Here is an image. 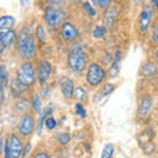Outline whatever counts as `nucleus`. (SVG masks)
I'll return each mask as SVG.
<instances>
[{"label": "nucleus", "mask_w": 158, "mask_h": 158, "mask_svg": "<svg viewBox=\"0 0 158 158\" xmlns=\"http://www.w3.org/2000/svg\"><path fill=\"white\" fill-rule=\"evenodd\" d=\"M157 13H158V8H157Z\"/></svg>", "instance_id": "obj_43"}, {"label": "nucleus", "mask_w": 158, "mask_h": 158, "mask_svg": "<svg viewBox=\"0 0 158 158\" xmlns=\"http://www.w3.org/2000/svg\"><path fill=\"white\" fill-rule=\"evenodd\" d=\"M103 12H104V17L103 19H104L107 31H112V29L116 27V21H117V16H118V7L111 3Z\"/></svg>", "instance_id": "obj_11"}, {"label": "nucleus", "mask_w": 158, "mask_h": 158, "mask_svg": "<svg viewBox=\"0 0 158 158\" xmlns=\"http://www.w3.org/2000/svg\"><path fill=\"white\" fill-rule=\"evenodd\" d=\"M4 145H6V152H4V157L6 158H20V157H23L24 141H23V137L20 136L17 132L9 133L7 140L4 141Z\"/></svg>", "instance_id": "obj_5"}, {"label": "nucleus", "mask_w": 158, "mask_h": 158, "mask_svg": "<svg viewBox=\"0 0 158 158\" xmlns=\"http://www.w3.org/2000/svg\"><path fill=\"white\" fill-rule=\"evenodd\" d=\"M90 2L92 3L94 7L99 8L100 11H104V9L112 3V0H90Z\"/></svg>", "instance_id": "obj_30"}, {"label": "nucleus", "mask_w": 158, "mask_h": 158, "mask_svg": "<svg viewBox=\"0 0 158 158\" xmlns=\"http://www.w3.org/2000/svg\"><path fill=\"white\" fill-rule=\"evenodd\" d=\"M6 50H7L6 46H4V44L2 42V40H0V56H2V54H3L4 52H6Z\"/></svg>", "instance_id": "obj_37"}, {"label": "nucleus", "mask_w": 158, "mask_h": 158, "mask_svg": "<svg viewBox=\"0 0 158 158\" xmlns=\"http://www.w3.org/2000/svg\"><path fill=\"white\" fill-rule=\"evenodd\" d=\"M82 9H83V12H85L86 16H88L90 19H96L98 11H96V8L92 6L91 2H83L82 3Z\"/></svg>", "instance_id": "obj_21"}, {"label": "nucleus", "mask_w": 158, "mask_h": 158, "mask_svg": "<svg viewBox=\"0 0 158 158\" xmlns=\"http://www.w3.org/2000/svg\"><path fill=\"white\" fill-rule=\"evenodd\" d=\"M16 24V19L11 15H4V16L0 17V32L8 31V29H12Z\"/></svg>", "instance_id": "obj_18"}, {"label": "nucleus", "mask_w": 158, "mask_h": 158, "mask_svg": "<svg viewBox=\"0 0 158 158\" xmlns=\"http://www.w3.org/2000/svg\"><path fill=\"white\" fill-rule=\"evenodd\" d=\"M74 110H75V113H77L79 117H82V118H86L87 117V111H86V108H85V106H83L82 103L77 102L75 106H74Z\"/></svg>", "instance_id": "obj_31"}, {"label": "nucleus", "mask_w": 158, "mask_h": 158, "mask_svg": "<svg viewBox=\"0 0 158 158\" xmlns=\"http://www.w3.org/2000/svg\"><path fill=\"white\" fill-rule=\"evenodd\" d=\"M115 88H116V85H115V83H112V82H106V83H103L102 90H100V95H102L103 98L111 95V94L115 91Z\"/></svg>", "instance_id": "obj_26"}, {"label": "nucleus", "mask_w": 158, "mask_h": 158, "mask_svg": "<svg viewBox=\"0 0 158 158\" xmlns=\"http://www.w3.org/2000/svg\"><path fill=\"white\" fill-rule=\"evenodd\" d=\"M16 38H17V32L13 28L8 29V31H4V32H0V40L4 44L6 49L13 48L15 44H16Z\"/></svg>", "instance_id": "obj_16"}, {"label": "nucleus", "mask_w": 158, "mask_h": 158, "mask_svg": "<svg viewBox=\"0 0 158 158\" xmlns=\"http://www.w3.org/2000/svg\"><path fill=\"white\" fill-rule=\"evenodd\" d=\"M29 3V0H20V6L21 7H27Z\"/></svg>", "instance_id": "obj_38"}, {"label": "nucleus", "mask_w": 158, "mask_h": 158, "mask_svg": "<svg viewBox=\"0 0 158 158\" xmlns=\"http://www.w3.org/2000/svg\"><path fill=\"white\" fill-rule=\"evenodd\" d=\"M57 142H58V145H61V146H67L71 142V135L70 133H67V132H59L58 135H57Z\"/></svg>", "instance_id": "obj_24"}, {"label": "nucleus", "mask_w": 158, "mask_h": 158, "mask_svg": "<svg viewBox=\"0 0 158 158\" xmlns=\"http://www.w3.org/2000/svg\"><path fill=\"white\" fill-rule=\"evenodd\" d=\"M113 153H115V146L112 144H106L102 150V158H111L113 157Z\"/></svg>", "instance_id": "obj_29"}, {"label": "nucleus", "mask_w": 158, "mask_h": 158, "mask_svg": "<svg viewBox=\"0 0 158 158\" xmlns=\"http://www.w3.org/2000/svg\"><path fill=\"white\" fill-rule=\"evenodd\" d=\"M34 128H36V116H34V113L27 112V113H23V115L19 117V121L16 125V132L23 138L31 137L34 132Z\"/></svg>", "instance_id": "obj_7"}, {"label": "nucleus", "mask_w": 158, "mask_h": 158, "mask_svg": "<svg viewBox=\"0 0 158 158\" xmlns=\"http://www.w3.org/2000/svg\"><path fill=\"white\" fill-rule=\"evenodd\" d=\"M67 13L63 7L46 6L44 9V21L50 32H57L59 27L66 21Z\"/></svg>", "instance_id": "obj_2"}, {"label": "nucleus", "mask_w": 158, "mask_h": 158, "mask_svg": "<svg viewBox=\"0 0 158 158\" xmlns=\"http://www.w3.org/2000/svg\"><path fill=\"white\" fill-rule=\"evenodd\" d=\"M156 61L158 62V49H157V52H156Z\"/></svg>", "instance_id": "obj_40"}, {"label": "nucleus", "mask_w": 158, "mask_h": 158, "mask_svg": "<svg viewBox=\"0 0 158 158\" xmlns=\"http://www.w3.org/2000/svg\"><path fill=\"white\" fill-rule=\"evenodd\" d=\"M25 90H27V88L23 87V86L16 81V79H13V81L11 82V91H12V94H13L15 98L23 96V94L25 92Z\"/></svg>", "instance_id": "obj_23"}, {"label": "nucleus", "mask_w": 158, "mask_h": 158, "mask_svg": "<svg viewBox=\"0 0 158 158\" xmlns=\"http://www.w3.org/2000/svg\"><path fill=\"white\" fill-rule=\"evenodd\" d=\"M3 146H4V138H3V135H0V156L3 153Z\"/></svg>", "instance_id": "obj_36"}, {"label": "nucleus", "mask_w": 158, "mask_h": 158, "mask_svg": "<svg viewBox=\"0 0 158 158\" xmlns=\"http://www.w3.org/2000/svg\"><path fill=\"white\" fill-rule=\"evenodd\" d=\"M31 102H32V108L34 113H41L42 112V100L41 96L38 95L37 92H33L31 96Z\"/></svg>", "instance_id": "obj_22"}, {"label": "nucleus", "mask_w": 158, "mask_h": 158, "mask_svg": "<svg viewBox=\"0 0 158 158\" xmlns=\"http://www.w3.org/2000/svg\"><path fill=\"white\" fill-rule=\"evenodd\" d=\"M16 53L23 61H33L37 57V44L34 34L28 27H23L17 33L16 38Z\"/></svg>", "instance_id": "obj_1"}, {"label": "nucleus", "mask_w": 158, "mask_h": 158, "mask_svg": "<svg viewBox=\"0 0 158 158\" xmlns=\"http://www.w3.org/2000/svg\"><path fill=\"white\" fill-rule=\"evenodd\" d=\"M120 61H121V52L117 49L115 52V56H113L111 67L108 69V71H107V77L110 79H113L118 75V73H120Z\"/></svg>", "instance_id": "obj_17"}, {"label": "nucleus", "mask_w": 158, "mask_h": 158, "mask_svg": "<svg viewBox=\"0 0 158 158\" xmlns=\"http://www.w3.org/2000/svg\"><path fill=\"white\" fill-rule=\"evenodd\" d=\"M53 75V65L48 59H40L36 63V78L40 86H46Z\"/></svg>", "instance_id": "obj_10"}, {"label": "nucleus", "mask_w": 158, "mask_h": 158, "mask_svg": "<svg viewBox=\"0 0 158 158\" xmlns=\"http://www.w3.org/2000/svg\"><path fill=\"white\" fill-rule=\"evenodd\" d=\"M48 6H54V7H63L65 6V0H46Z\"/></svg>", "instance_id": "obj_34"}, {"label": "nucleus", "mask_w": 158, "mask_h": 158, "mask_svg": "<svg viewBox=\"0 0 158 158\" xmlns=\"http://www.w3.org/2000/svg\"><path fill=\"white\" fill-rule=\"evenodd\" d=\"M140 75L144 78H154L156 75H158V62L145 61L140 66Z\"/></svg>", "instance_id": "obj_14"}, {"label": "nucleus", "mask_w": 158, "mask_h": 158, "mask_svg": "<svg viewBox=\"0 0 158 158\" xmlns=\"http://www.w3.org/2000/svg\"><path fill=\"white\" fill-rule=\"evenodd\" d=\"M87 54L85 53L82 48H75V49H70V52L67 54L66 58V65L67 69L70 70V73L79 75V74L85 73V70L87 69Z\"/></svg>", "instance_id": "obj_3"}, {"label": "nucleus", "mask_w": 158, "mask_h": 158, "mask_svg": "<svg viewBox=\"0 0 158 158\" xmlns=\"http://www.w3.org/2000/svg\"><path fill=\"white\" fill-rule=\"evenodd\" d=\"M34 38L36 41H38L40 44H45L46 42V29L41 24H37L36 28H34Z\"/></svg>", "instance_id": "obj_20"}, {"label": "nucleus", "mask_w": 158, "mask_h": 158, "mask_svg": "<svg viewBox=\"0 0 158 158\" xmlns=\"http://www.w3.org/2000/svg\"><path fill=\"white\" fill-rule=\"evenodd\" d=\"M58 37L62 40L63 42H75L81 37V31L79 28L71 21H65L58 29Z\"/></svg>", "instance_id": "obj_9"}, {"label": "nucleus", "mask_w": 158, "mask_h": 158, "mask_svg": "<svg viewBox=\"0 0 158 158\" xmlns=\"http://www.w3.org/2000/svg\"><path fill=\"white\" fill-rule=\"evenodd\" d=\"M49 94H50V88L48 86H41V91H40V96L41 99H46L49 96Z\"/></svg>", "instance_id": "obj_35"}, {"label": "nucleus", "mask_w": 158, "mask_h": 158, "mask_svg": "<svg viewBox=\"0 0 158 158\" xmlns=\"http://www.w3.org/2000/svg\"><path fill=\"white\" fill-rule=\"evenodd\" d=\"M106 34H107V28L103 27V25H96L95 28H94V31H92V37L96 38V40L104 38Z\"/></svg>", "instance_id": "obj_28"}, {"label": "nucleus", "mask_w": 158, "mask_h": 158, "mask_svg": "<svg viewBox=\"0 0 158 158\" xmlns=\"http://www.w3.org/2000/svg\"><path fill=\"white\" fill-rule=\"evenodd\" d=\"M8 79H9V77H8V73L6 70V67H4L3 65H0V92H3L4 87L8 85V82H9Z\"/></svg>", "instance_id": "obj_25"}, {"label": "nucleus", "mask_w": 158, "mask_h": 158, "mask_svg": "<svg viewBox=\"0 0 158 158\" xmlns=\"http://www.w3.org/2000/svg\"><path fill=\"white\" fill-rule=\"evenodd\" d=\"M13 110H15V112L20 113V115L33 111L31 99H28V98H25V96H20V98H17V100L15 102V104H13Z\"/></svg>", "instance_id": "obj_15"}, {"label": "nucleus", "mask_w": 158, "mask_h": 158, "mask_svg": "<svg viewBox=\"0 0 158 158\" xmlns=\"http://www.w3.org/2000/svg\"><path fill=\"white\" fill-rule=\"evenodd\" d=\"M71 2H73V3H81L82 0H71Z\"/></svg>", "instance_id": "obj_41"}, {"label": "nucleus", "mask_w": 158, "mask_h": 158, "mask_svg": "<svg viewBox=\"0 0 158 158\" xmlns=\"http://www.w3.org/2000/svg\"><path fill=\"white\" fill-rule=\"evenodd\" d=\"M74 88H75V85H74L73 79H70L69 77H62L59 79V90H61L62 96L65 98L67 102L73 100Z\"/></svg>", "instance_id": "obj_13"}, {"label": "nucleus", "mask_w": 158, "mask_h": 158, "mask_svg": "<svg viewBox=\"0 0 158 158\" xmlns=\"http://www.w3.org/2000/svg\"><path fill=\"white\" fill-rule=\"evenodd\" d=\"M44 125L46 127L48 131H54L57 128V120L53 116H48L45 118V123H44Z\"/></svg>", "instance_id": "obj_32"}, {"label": "nucleus", "mask_w": 158, "mask_h": 158, "mask_svg": "<svg viewBox=\"0 0 158 158\" xmlns=\"http://www.w3.org/2000/svg\"><path fill=\"white\" fill-rule=\"evenodd\" d=\"M153 16H154V9L150 3H145L142 6L140 15L137 19V29L141 34H145L149 32V29L153 24Z\"/></svg>", "instance_id": "obj_8"}, {"label": "nucleus", "mask_w": 158, "mask_h": 158, "mask_svg": "<svg viewBox=\"0 0 158 158\" xmlns=\"http://www.w3.org/2000/svg\"><path fill=\"white\" fill-rule=\"evenodd\" d=\"M150 41L154 46H158V21L153 23L150 27Z\"/></svg>", "instance_id": "obj_27"}, {"label": "nucleus", "mask_w": 158, "mask_h": 158, "mask_svg": "<svg viewBox=\"0 0 158 158\" xmlns=\"http://www.w3.org/2000/svg\"><path fill=\"white\" fill-rule=\"evenodd\" d=\"M88 98V94H87V90L85 87L79 86V87H75L74 88V94H73V99L74 100H77L79 103H83L86 102Z\"/></svg>", "instance_id": "obj_19"}, {"label": "nucleus", "mask_w": 158, "mask_h": 158, "mask_svg": "<svg viewBox=\"0 0 158 158\" xmlns=\"http://www.w3.org/2000/svg\"><path fill=\"white\" fill-rule=\"evenodd\" d=\"M106 78H107V71L102 65H99L96 62H92L87 66L86 78H85L87 86H90L91 88H96L104 83Z\"/></svg>", "instance_id": "obj_6"}, {"label": "nucleus", "mask_w": 158, "mask_h": 158, "mask_svg": "<svg viewBox=\"0 0 158 158\" xmlns=\"http://www.w3.org/2000/svg\"><path fill=\"white\" fill-rule=\"evenodd\" d=\"M32 156H33L34 158H50V157H52V156L49 154V153H48L46 150H42V152L36 150V152H34Z\"/></svg>", "instance_id": "obj_33"}, {"label": "nucleus", "mask_w": 158, "mask_h": 158, "mask_svg": "<svg viewBox=\"0 0 158 158\" xmlns=\"http://www.w3.org/2000/svg\"><path fill=\"white\" fill-rule=\"evenodd\" d=\"M150 4H152V6L154 7L156 9L158 8V0H150Z\"/></svg>", "instance_id": "obj_39"}, {"label": "nucleus", "mask_w": 158, "mask_h": 158, "mask_svg": "<svg viewBox=\"0 0 158 158\" xmlns=\"http://www.w3.org/2000/svg\"><path fill=\"white\" fill-rule=\"evenodd\" d=\"M153 98L150 95H142L138 99V108H137V113L140 117H146L153 110Z\"/></svg>", "instance_id": "obj_12"}, {"label": "nucleus", "mask_w": 158, "mask_h": 158, "mask_svg": "<svg viewBox=\"0 0 158 158\" xmlns=\"http://www.w3.org/2000/svg\"><path fill=\"white\" fill-rule=\"evenodd\" d=\"M15 79L25 88H31L37 82L36 78V65L32 61H24L17 67Z\"/></svg>", "instance_id": "obj_4"}, {"label": "nucleus", "mask_w": 158, "mask_h": 158, "mask_svg": "<svg viewBox=\"0 0 158 158\" xmlns=\"http://www.w3.org/2000/svg\"><path fill=\"white\" fill-rule=\"evenodd\" d=\"M0 108H2V100H0Z\"/></svg>", "instance_id": "obj_42"}]
</instances>
